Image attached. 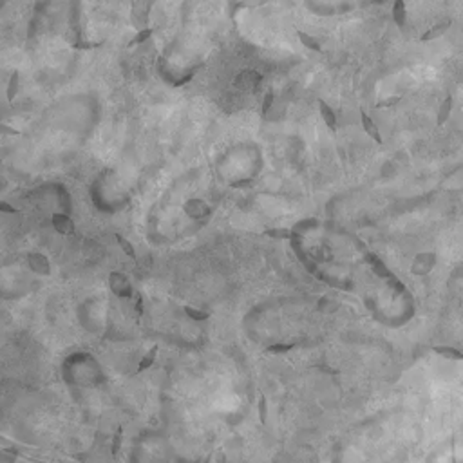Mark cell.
<instances>
[{"instance_id": "cell-1", "label": "cell", "mask_w": 463, "mask_h": 463, "mask_svg": "<svg viewBox=\"0 0 463 463\" xmlns=\"http://www.w3.org/2000/svg\"><path fill=\"white\" fill-rule=\"evenodd\" d=\"M362 125H364V130H366L367 134L371 136L373 139H377L378 143H382V138H380V132H378V129L374 127L373 120L367 116V114H362Z\"/></svg>"}, {"instance_id": "cell-2", "label": "cell", "mask_w": 463, "mask_h": 463, "mask_svg": "<svg viewBox=\"0 0 463 463\" xmlns=\"http://www.w3.org/2000/svg\"><path fill=\"white\" fill-rule=\"evenodd\" d=\"M319 107H321V112H322V116H324L328 127H329V129H335V114H333V110H329V107L326 105L322 100L319 102Z\"/></svg>"}, {"instance_id": "cell-3", "label": "cell", "mask_w": 463, "mask_h": 463, "mask_svg": "<svg viewBox=\"0 0 463 463\" xmlns=\"http://www.w3.org/2000/svg\"><path fill=\"white\" fill-rule=\"evenodd\" d=\"M451 105H452V100H451V98H447V100H445V103L442 105V112H440V116H438V123H440V125L445 122L447 114L451 112Z\"/></svg>"}, {"instance_id": "cell-4", "label": "cell", "mask_w": 463, "mask_h": 463, "mask_svg": "<svg viewBox=\"0 0 463 463\" xmlns=\"http://www.w3.org/2000/svg\"><path fill=\"white\" fill-rule=\"evenodd\" d=\"M400 102V96H393V98H386V100H382V102H378L377 107H391L394 105V103Z\"/></svg>"}, {"instance_id": "cell-5", "label": "cell", "mask_w": 463, "mask_h": 463, "mask_svg": "<svg viewBox=\"0 0 463 463\" xmlns=\"http://www.w3.org/2000/svg\"><path fill=\"white\" fill-rule=\"evenodd\" d=\"M268 0H243V2H239L237 4V8H246V6H263L266 4Z\"/></svg>"}, {"instance_id": "cell-6", "label": "cell", "mask_w": 463, "mask_h": 463, "mask_svg": "<svg viewBox=\"0 0 463 463\" xmlns=\"http://www.w3.org/2000/svg\"><path fill=\"white\" fill-rule=\"evenodd\" d=\"M266 234L272 237H288L290 230H280V228H277V230H266Z\"/></svg>"}, {"instance_id": "cell-7", "label": "cell", "mask_w": 463, "mask_h": 463, "mask_svg": "<svg viewBox=\"0 0 463 463\" xmlns=\"http://www.w3.org/2000/svg\"><path fill=\"white\" fill-rule=\"evenodd\" d=\"M116 239L120 241V244H122V246H123V250H125V252L129 253V255H134V250H132V246H130V244L127 243V241L123 239L122 236H118V237H116Z\"/></svg>"}, {"instance_id": "cell-8", "label": "cell", "mask_w": 463, "mask_h": 463, "mask_svg": "<svg viewBox=\"0 0 463 463\" xmlns=\"http://www.w3.org/2000/svg\"><path fill=\"white\" fill-rule=\"evenodd\" d=\"M299 37H301V40H302V42H304V44H306V45H309V47H315V49H317V47H319V45H317V44H313V42H311V40H309V37H308V35H304V33H299Z\"/></svg>"}, {"instance_id": "cell-9", "label": "cell", "mask_w": 463, "mask_h": 463, "mask_svg": "<svg viewBox=\"0 0 463 463\" xmlns=\"http://www.w3.org/2000/svg\"><path fill=\"white\" fill-rule=\"evenodd\" d=\"M272 100H273V94L272 93H268V96H266V102H264V112L270 109V105H272Z\"/></svg>"}]
</instances>
